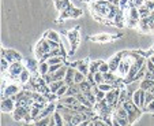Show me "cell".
I'll list each match as a JSON object with an SVG mask.
<instances>
[{
  "label": "cell",
  "instance_id": "1",
  "mask_svg": "<svg viewBox=\"0 0 154 126\" xmlns=\"http://www.w3.org/2000/svg\"><path fill=\"white\" fill-rule=\"evenodd\" d=\"M123 107H124L125 110H127V114H128V121H130V123L132 125V123L135 122V121L139 119L140 114H142L143 110L140 108V107H138L137 104H135L132 100H127V102H124L122 104Z\"/></svg>",
  "mask_w": 154,
  "mask_h": 126
},
{
  "label": "cell",
  "instance_id": "2",
  "mask_svg": "<svg viewBox=\"0 0 154 126\" xmlns=\"http://www.w3.org/2000/svg\"><path fill=\"white\" fill-rule=\"evenodd\" d=\"M32 107H22V106H17L12 112V118L14 121H26V122H32V112H30Z\"/></svg>",
  "mask_w": 154,
  "mask_h": 126
},
{
  "label": "cell",
  "instance_id": "3",
  "mask_svg": "<svg viewBox=\"0 0 154 126\" xmlns=\"http://www.w3.org/2000/svg\"><path fill=\"white\" fill-rule=\"evenodd\" d=\"M52 50H51L49 41H48L47 38H41L37 44H35V47H34V55H35V58H37L38 60H41L42 56L47 55V53H49Z\"/></svg>",
  "mask_w": 154,
  "mask_h": 126
},
{
  "label": "cell",
  "instance_id": "4",
  "mask_svg": "<svg viewBox=\"0 0 154 126\" xmlns=\"http://www.w3.org/2000/svg\"><path fill=\"white\" fill-rule=\"evenodd\" d=\"M120 89L122 88H113L112 91H109L105 96V102L109 104L111 107L116 108L119 106V95H120Z\"/></svg>",
  "mask_w": 154,
  "mask_h": 126
},
{
  "label": "cell",
  "instance_id": "5",
  "mask_svg": "<svg viewBox=\"0 0 154 126\" xmlns=\"http://www.w3.org/2000/svg\"><path fill=\"white\" fill-rule=\"evenodd\" d=\"M132 62L134 60L131 59L130 55L123 58V60L120 62V65H119V69H117V73H119L120 77H127L128 71H130V69H131V65H132Z\"/></svg>",
  "mask_w": 154,
  "mask_h": 126
},
{
  "label": "cell",
  "instance_id": "6",
  "mask_svg": "<svg viewBox=\"0 0 154 126\" xmlns=\"http://www.w3.org/2000/svg\"><path fill=\"white\" fill-rule=\"evenodd\" d=\"M2 58H6L10 63H14V62H22L23 58L20 55L18 51H14V50H2Z\"/></svg>",
  "mask_w": 154,
  "mask_h": 126
},
{
  "label": "cell",
  "instance_id": "7",
  "mask_svg": "<svg viewBox=\"0 0 154 126\" xmlns=\"http://www.w3.org/2000/svg\"><path fill=\"white\" fill-rule=\"evenodd\" d=\"M123 58H124V52H117L116 55H113L109 60H108V65H109V69H111L112 73H116L117 69H119V65L120 62L123 60Z\"/></svg>",
  "mask_w": 154,
  "mask_h": 126
},
{
  "label": "cell",
  "instance_id": "8",
  "mask_svg": "<svg viewBox=\"0 0 154 126\" xmlns=\"http://www.w3.org/2000/svg\"><path fill=\"white\" fill-rule=\"evenodd\" d=\"M145 95H146V92L139 88L132 93V97H131V100H132L138 107H140L142 110L145 108Z\"/></svg>",
  "mask_w": 154,
  "mask_h": 126
},
{
  "label": "cell",
  "instance_id": "9",
  "mask_svg": "<svg viewBox=\"0 0 154 126\" xmlns=\"http://www.w3.org/2000/svg\"><path fill=\"white\" fill-rule=\"evenodd\" d=\"M67 38H68V41L71 43V51H70V53H74V51L76 50V47H78V38H79L78 27H75V29L67 32Z\"/></svg>",
  "mask_w": 154,
  "mask_h": 126
},
{
  "label": "cell",
  "instance_id": "10",
  "mask_svg": "<svg viewBox=\"0 0 154 126\" xmlns=\"http://www.w3.org/2000/svg\"><path fill=\"white\" fill-rule=\"evenodd\" d=\"M15 107H17V103L12 97H3L2 100V111L3 112H14Z\"/></svg>",
  "mask_w": 154,
  "mask_h": 126
},
{
  "label": "cell",
  "instance_id": "11",
  "mask_svg": "<svg viewBox=\"0 0 154 126\" xmlns=\"http://www.w3.org/2000/svg\"><path fill=\"white\" fill-rule=\"evenodd\" d=\"M19 92H20V86L12 82V84H8V85L4 88L3 97H14L15 95H18Z\"/></svg>",
  "mask_w": 154,
  "mask_h": 126
},
{
  "label": "cell",
  "instance_id": "12",
  "mask_svg": "<svg viewBox=\"0 0 154 126\" xmlns=\"http://www.w3.org/2000/svg\"><path fill=\"white\" fill-rule=\"evenodd\" d=\"M25 70V66L22 65V62H14L10 65V69H8V73L11 77H19L20 73Z\"/></svg>",
  "mask_w": 154,
  "mask_h": 126
},
{
  "label": "cell",
  "instance_id": "13",
  "mask_svg": "<svg viewBox=\"0 0 154 126\" xmlns=\"http://www.w3.org/2000/svg\"><path fill=\"white\" fill-rule=\"evenodd\" d=\"M59 103H61V104H64V106H67V107H70L71 110H72V107L75 106V104H78V99H76L75 96H63V97H60L59 99Z\"/></svg>",
  "mask_w": 154,
  "mask_h": 126
},
{
  "label": "cell",
  "instance_id": "14",
  "mask_svg": "<svg viewBox=\"0 0 154 126\" xmlns=\"http://www.w3.org/2000/svg\"><path fill=\"white\" fill-rule=\"evenodd\" d=\"M75 71L76 69L72 67V66H68L67 67V71H66V77H64V82L67 85H72L74 84V77H75Z\"/></svg>",
  "mask_w": 154,
  "mask_h": 126
},
{
  "label": "cell",
  "instance_id": "15",
  "mask_svg": "<svg viewBox=\"0 0 154 126\" xmlns=\"http://www.w3.org/2000/svg\"><path fill=\"white\" fill-rule=\"evenodd\" d=\"M89 66H90V63H89V60H87V59H85V60H79L78 62V66H76V70L87 76V74H89Z\"/></svg>",
  "mask_w": 154,
  "mask_h": 126
},
{
  "label": "cell",
  "instance_id": "16",
  "mask_svg": "<svg viewBox=\"0 0 154 126\" xmlns=\"http://www.w3.org/2000/svg\"><path fill=\"white\" fill-rule=\"evenodd\" d=\"M18 78H19V82H20V84H25V85H26L27 82L32 79V71H30L29 69H25V70L20 73V76L18 77Z\"/></svg>",
  "mask_w": 154,
  "mask_h": 126
},
{
  "label": "cell",
  "instance_id": "17",
  "mask_svg": "<svg viewBox=\"0 0 154 126\" xmlns=\"http://www.w3.org/2000/svg\"><path fill=\"white\" fill-rule=\"evenodd\" d=\"M44 38L51 40V41H56V43H60V36H59V33L55 32V30H48V32H45L44 33Z\"/></svg>",
  "mask_w": 154,
  "mask_h": 126
},
{
  "label": "cell",
  "instance_id": "18",
  "mask_svg": "<svg viewBox=\"0 0 154 126\" xmlns=\"http://www.w3.org/2000/svg\"><path fill=\"white\" fill-rule=\"evenodd\" d=\"M48 73H49V63L47 60L38 62V74L40 76H45Z\"/></svg>",
  "mask_w": 154,
  "mask_h": 126
},
{
  "label": "cell",
  "instance_id": "19",
  "mask_svg": "<svg viewBox=\"0 0 154 126\" xmlns=\"http://www.w3.org/2000/svg\"><path fill=\"white\" fill-rule=\"evenodd\" d=\"M72 10H74V6H72V4H70L68 7H66L64 10H61L59 19L63 21V19H67V18H71V15H72Z\"/></svg>",
  "mask_w": 154,
  "mask_h": 126
},
{
  "label": "cell",
  "instance_id": "20",
  "mask_svg": "<svg viewBox=\"0 0 154 126\" xmlns=\"http://www.w3.org/2000/svg\"><path fill=\"white\" fill-rule=\"evenodd\" d=\"M154 86V81L153 79H147V78H143L142 81H140V85H139V88L140 89H143L145 92H147V91H150L151 88Z\"/></svg>",
  "mask_w": 154,
  "mask_h": 126
},
{
  "label": "cell",
  "instance_id": "21",
  "mask_svg": "<svg viewBox=\"0 0 154 126\" xmlns=\"http://www.w3.org/2000/svg\"><path fill=\"white\" fill-rule=\"evenodd\" d=\"M91 41H97V43H108V41H111L112 37L109 34H105V33H102V34H98V36H93V37H90Z\"/></svg>",
  "mask_w": 154,
  "mask_h": 126
},
{
  "label": "cell",
  "instance_id": "22",
  "mask_svg": "<svg viewBox=\"0 0 154 126\" xmlns=\"http://www.w3.org/2000/svg\"><path fill=\"white\" fill-rule=\"evenodd\" d=\"M64 84H66V82H64V79H60V81H53L52 84L49 85L51 93H57V91L64 85Z\"/></svg>",
  "mask_w": 154,
  "mask_h": 126
},
{
  "label": "cell",
  "instance_id": "23",
  "mask_svg": "<svg viewBox=\"0 0 154 126\" xmlns=\"http://www.w3.org/2000/svg\"><path fill=\"white\" fill-rule=\"evenodd\" d=\"M116 81H117V77L115 76V73L109 71V73H105V74H104V82H106V84H111V85H113V84H115Z\"/></svg>",
  "mask_w": 154,
  "mask_h": 126
},
{
  "label": "cell",
  "instance_id": "24",
  "mask_svg": "<svg viewBox=\"0 0 154 126\" xmlns=\"http://www.w3.org/2000/svg\"><path fill=\"white\" fill-rule=\"evenodd\" d=\"M76 99H78V102L81 103V104H83V106H86V107H89V108H91V107H93V104H91L90 102H89V99H87L86 96H85L83 93H78L76 95Z\"/></svg>",
  "mask_w": 154,
  "mask_h": 126
},
{
  "label": "cell",
  "instance_id": "25",
  "mask_svg": "<svg viewBox=\"0 0 154 126\" xmlns=\"http://www.w3.org/2000/svg\"><path fill=\"white\" fill-rule=\"evenodd\" d=\"M71 4L70 0H55V7L56 10H59V11H61V10H64L66 7H68Z\"/></svg>",
  "mask_w": 154,
  "mask_h": 126
},
{
  "label": "cell",
  "instance_id": "26",
  "mask_svg": "<svg viewBox=\"0 0 154 126\" xmlns=\"http://www.w3.org/2000/svg\"><path fill=\"white\" fill-rule=\"evenodd\" d=\"M124 19H123V12H122V8L119 10V12H117V15L115 17V19H113V25L115 26H117V27H123L124 26Z\"/></svg>",
  "mask_w": 154,
  "mask_h": 126
},
{
  "label": "cell",
  "instance_id": "27",
  "mask_svg": "<svg viewBox=\"0 0 154 126\" xmlns=\"http://www.w3.org/2000/svg\"><path fill=\"white\" fill-rule=\"evenodd\" d=\"M139 26L142 32H151L150 25H149V17L147 18H140L139 19Z\"/></svg>",
  "mask_w": 154,
  "mask_h": 126
},
{
  "label": "cell",
  "instance_id": "28",
  "mask_svg": "<svg viewBox=\"0 0 154 126\" xmlns=\"http://www.w3.org/2000/svg\"><path fill=\"white\" fill-rule=\"evenodd\" d=\"M47 62L49 63V65H60V63H64V55L52 56V58H49Z\"/></svg>",
  "mask_w": 154,
  "mask_h": 126
},
{
  "label": "cell",
  "instance_id": "29",
  "mask_svg": "<svg viewBox=\"0 0 154 126\" xmlns=\"http://www.w3.org/2000/svg\"><path fill=\"white\" fill-rule=\"evenodd\" d=\"M83 81H86V74H83V73H81V71L76 70L75 71V77H74V84L79 85V84H82Z\"/></svg>",
  "mask_w": 154,
  "mask_h": 126
},
{
  "label": "cell",
  "instance_id": "30",
  "mask_svg": "<svg viewBox=\"0 0 154 126\" xmlns=\"http://www.w3.org/2000/svg\"><path fill=\"white\" fill-rule=\"evenodd\" d=\"M146 73H147V67H146V63H145V65L140 67V70L137 73V76H135V81H142L146 77Z\"/></svg>",
  "mask_w": 154,
  "mask_h": 126
},
{
  "label": "cell",
  "instance_id": "31",
  "mask_svg": "<svg viewBox=\"0 0 154 126\" xmlns=\"http://www.w3.org/2000/svg\"><path fill=\"white\" fill-rule=\"evenodd\" d=\"M102 60H94L90 63V66H89V73H93L96 74L97 71H100V65H101Z\"/></svg>",
  "mask_w": 154,
  "mask_h": 126
},
{
  "label": "cell",
  "instance_id": "32",
  "mask_svg": "<svg viewBox=\"0 0 154 126\" xmlns=\"http://www.w3.org/2000/svg\"><path fill=\"white\" fill-rule=\"evenodd\" d=\"M138 10H139L140 18H147V17H150V14H151V11L147 8V7H146V4H143V6L138 7Z\"/></svg>",
  "mask_w": 154,
  "mask_h": 126
},
{
  "label": "cell",
  "instance_id": "33",
  "mask_svg": "<svg viewBox=\"0 0 154 126\" xmlns=\"http://www.w3.org/2000/svg\"><path fill=\"white\" fill-rule=\"evenodd\" d=\"M49 121H51V117L49 118H42V119H37V121H33L35 126H49Z\"/></svg>",
  "mask_w": 154,
  "mask_h": 126
},
{
  "label": "cell",
  "instance_id": "34",
  "mask_svg": "<svg viewBox=\"0 0 154 126\" xmlns=\"http://www.w3.org/2000/svg\"><path fill=\"white\" fill-rule=\"evenodd\" d=\"M130 18H134V19H140V15H139V10L138 7H131L130 8Z\"/></svg>",
  "mask_w": 154,
  "mask_h": 126
},
{
  "label": "cell",
  "instance_id": "35",
  "mask_svg": "<svg viewBox=\"0 0 154 126\" xmlns=\"http://www.w3.org/2000/svg\"><path fill=\"white\" fill-rule=\"evenodd\" d=\"M98 88H100V91L108 93L109 91H112V89H113V85H111V84H106V82H102V84H100V85H98Z\"/></svg>",
  "mask_w": 154,
  "mask_h": 126
},
{
  "label": "cell",
  "instance_id": "36",
  "mask_svg": "<svg viewBox=\"0 0 154 126\" xmlns=\"http://www.w3.org/2000/svg\"><path fill=\"white\" fill-rule=\"evenodd\" d=\"M68 86H70V85H67V84H64V85L61 86V88H60V89H59V91H57V93H56V95H57V96H59V99H60V97H63V96H66V95H67Z\"/></svg>",
  "mask_w": 154,
  "mask_h": 126
},
{
  "label": "cell",
  "instance_id": "37",
  "mask_svg": "<svg viewBox=\"0 0 154 126\" xmlns=\"http://www.w3.org/2000/svg\"><path fill=\"white\" fill-rule=\"evenodd\" d=\"M153 100H154V95L151 93V92L147 91V92H146V95H145V107L147 106V104H150ZM143 110H145V108H143Z\"/></svg>",
  "mask_w": 154,
  "mask_h": 126
},
{
  "label": "cell",
  "instance_id": "38",
  "mask_svg": "<svg viewBox=\"0 0 154 126\" xmlns=\"http://www.w3.org/2000/svg\"><path fill=\"white\" fill-rule=\"evenodd\" d=\"M100 71H101L102 74L109 73V71H111V69H109V65H108V62H101V65H100Z\"/></svg>",
  "mask_w": 154,
  "mask_h": 126
},
{
  "label": "cell",
  "instance_id": "39",
  "mask_svg": "<svg viewBox=\"0 0 154 126\" xmlns=\"http://www.w3.org/2000/svg\"><path fill=\"white\" fill-rule=\"evenodd\" d=\"M94 79H96V84H97V85L102 84V82H104V74H102L101 71H97V73L94 74Z\"/></svg>",
  "mask_w": 154,
  "mask_h": 126
},
{
  "label": "cell",
  "instance_id": "40",
  "mask_svg": "<svg viewBox=\"0 0 154 126\" xmlns=\"http://www.w3.org/2000/svg\"><path fill=\"white\" fill-rule=\"evenodd\" d=\"M10 65H11V63H10L8 60H7L6 58H2V71H7L10 69Z\"/></svg>",
  "mask_w": 154,
  "mask_h": 126
},
{
  "label": "cell",
  "instance_id": "41",
  "mask_svg": "<svg viewBox=\"0 0 154 126\" xmlns=\"http://www.w3.org/2000/svg\"><path fill=\"white\" fill-rule=\"evenodd\" d=\"M82 10L81 8H76V7H74V10H72V15H71V18H74V19H76V18H79V17H82Z\"/></svg>",
  "mask_w": 154,
  "mask_h": 126
},
{
  "label": "cell",
  "instance_id": "42",
  "mask_svg": "<svg viewBox=\"0 0 154 126\" xmlns=\"http://www.w3.org/2000/svg\"><path fill=\"white\" fill-rule=\"evenodd\" d=\"M63 65H64V63H60V65H49V73H51V74L56 73L57 70H60Z\"/></svg>",
  "mask_w": 154,
  "mask_h": 126
},
{
  "label": "cell",
  "instance_id": "43",
  "mask_svg": "<svg viewBox=\"0 0 154 126\" xmlns=\"http://www.w3.org/2000/svg\"><path fill=\"white\" fill-rule=\"evenodd\" d=\"M127 22H128V24H127L128 27H135L137 25H139V21H138V19H134V18H128Z\"/></svg>",
  "mask_w": 154,
  "mask_h": 126
},
{
  "label": "cell",
  "instance_id": "44",
  "mask_svg": "<svg viewBox=\"0 0 154 126\" xmlns=\"http://www.w3.org/2000/svg\"><path fill=\"white\" fill-rule=\"evenodd\" d=\"M146 67H147V71H151V73H154V63L150 60V58L146 59Z\"/></svg>",
  "mask_w": 154,
  "mask_h": 126
},
{
  "label": "cell",
  "instance_id": "45",
  "mask_svg": "<svg viewBox=\"0 0 154 126\" xmlns=\"http://www.w3.org/2000/svg\"><path fill=\"white\" fill-rule=\"evenodd\" d=\"M149 25H150V30L153 32L154 30V10L151 11L150 17H149Z\"/></svg>",
  "mask_w": 154,
  "mask_h": 126
},
{
  "label": "cell",
  "instance_id": "46",
  "mask_svg": "<svg viewBox=\"0 0 154 126\" xmlns=\"http://www.w3.org/2000/svg\"><path fill=\"white\" fill-rule=\"evenodd\" d=\"M105 96H106V93H105V92H102V91H100L96 95V97H97V103H98V102H102V100H105Z\"/></svg>",
  "mask_w": 154,
  "mask_h": 126
},
{
  "label": "cell",
  "instance_id": "47",
  "mask_svg": "<svg viewBox=\"0 0 154 126\" xmlns=\"http://www.w3.org/2000/svg\"><path fill=\"white\" fill-rule=\"evenodd\" d=\"M143 111H146V112H154V100L150 103V104H147V106L145 107V110Z\"/></svg>",
  "mask_w": 154,
  "mask_h": 126
},
{
  "label": "cell",
  "instance_id": "48",
  "mask_svg": "<svg viewBox=\"0 0 154 126\" xmlns=\"http://www.w3.org/2000/svg\"><path fill=\"white\" fill-rule=\"evenodd\" d=\"M93 122H94V126H106V123L104 122V119H102V118H101V119H94Z\"/></svg>",
  "mask_w": 154,
  "mask_h": 126
},
{
  "label": "cell",
  "instance_id": "49",
  "mask_svg": "<svg viewBox=\"0 0 154 126\" xmlns=\"http://www.w3.org/2000/svg\"><path fill=\"white\" fill-rule=\"evenodd\" d=\"M145 4H146V7H147L150 11H153V10H154V0H149V2H145Z\"/></svg>",
  "mask_w": 154,
  "mask_h": 126
},
{
  "label": "cell",
  "instance_id": "50",
  "mask_svg": "<svg viewBox=\"0 0 154 126\" xmlns=\"http://www.w3.org/2000/svg\"><path fill=\"white\" fill-rule=\"evenodd\" d=\"M132 2H134L135 7H140V6H143V4H145V0H132Z\"/></svg>",
  "mask_w": 154,
  "mask_h": 126
},
{
  "label": "cell",
  "instance_id": "51",
  "mask_svg": "<svg viewBox=\"0 0 154 126\" xmlns=\"http://www.w3.org/2000/svg\"><path fill=\"white\" fill-rule=\"evenodd\" d=\"M49 126H56V122H55V118H53V115L51 117V121H49Z\"/></svg>",
  "mask_w": 154,
  "mask_h": 126
},
{
  "label": "cell",
  "instance_id": "52",
  "mask_svg": "<svg viewBox=\"0 0 154 126\" xmlns=\"http://www.w3.org/2000/svg\"><path fill=\"white\" fill-rule=\"evenodd\" d=\"M112 118H113V117H112ZM112 126H122V125H120V123L117 122V121L113 118V122H112Z\"/></svg>",
  "mask_w": 154,
  "mask_h": 126
},
{
  "label": "cell",
  "instance_id": "53",
  "mask_svg": "<svg viewBox=\"0 0 154 126\" xmlns=\"http://www.w3.org/2000/svg\"><path fill=\"white\" fill-rule=\"evenodd\" d=\"M66 126H74L71 122H66Z\"/></svg>",
  "mask_w": 154,
  "mask_h": 126
},
{
  "label": "cell",
  "instance_id": "54",
  "mask_svg": "<svg viewBox=\"0 0 154 126\" xmlns=\"http://www.w3.org/2000/svg\"><path fill=\"white\" fill-rule=\"evenodd\" d=\"M150 60H151V62H153V63H154V55H151V56H150Z\"/></svg>",
  "mask_w": 154,
  "mask_h": 126
},
{
  "label": "cell",
  "instance_id": "55",
  "mask_svg": "<svg viewBox=\"0 0 154 126\" xmlns=\"http://www.w3.org/2000/svg\"><path fill=\"white\" fill-rule=\"evenodd\" d=\"M29 125H30V126H35V125H34V123H29Z\"/></svg>",
  "mask_w": 154,
  "mask_h": 126
},
{
  "label": "cell",
  "instance_id": "56",
  "mask_svg": "<svg viewBox=\"0 0 154 126\" xmlns=\"http://www.w3.org/2000/svg\"><path fill=\"white\" fill-rule=\"evenodd\" d=\"M25 126H30V125H25Z\"/></svg>",
  "mask_w": 154,
  "mask_h": 126
}]
</instances>
